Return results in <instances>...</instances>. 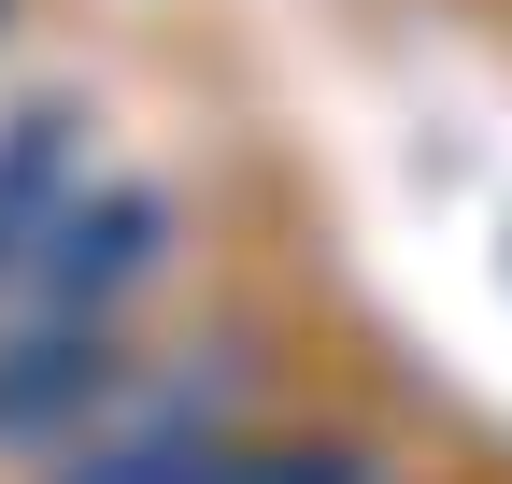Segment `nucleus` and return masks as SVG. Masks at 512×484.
Instances as JSON below:
<instances>
[{
	"label": "nucleus",
	"instance_id": "f257e3e1",
	"mask_svg": "<svg viewBox=\"0 0 512 484\" xmlns=\"http://www.w3.org/2000/svg\"><path fill=\"white\" fill-rule=\"evenodd\" d=\"M157 257H171V200H157V186H114V200H86V214H57L15 285L57 299V314H100V299H128Z\"/></svg>",
	"mask_w": 512,
	"mask_h": 484
},
{
	"label": "nucleus",
	"instance_id": "f03ea898",
	"mask_svg": "<svg viewBox=\"0 0 512 484\" xmlns=\"http://www.w3.org/2000/svg\"><path fill=\"white\" fill-rule=\"evenodd\" d=\"M114 371H128V356H114L100 328H43V342H15V356H0V442H57L72 413L114 399Z\"/></svg>",
	"mask_w": 512,
	"mask_h": 484
},
{
	"label": "nucleus",
	"instance_id": "7ed1b4c3",
	"mask_svg": "<svg viewBox=\"0 0 512 484\" xmlns=\"http://www.w3.org/2000/svg\"><path fill=\"white\" fill-rule=\"evenodd\" d=\"M72 100H29L15 129H0V271H29V242L57 228V200H72Z\"/></svg>",
	"mask_w": 512,
	"mask_h": 484
},
{
	"label": "nucleus",
	"instance_id": "20e7f679",
	"mask_svg": "<svg viewBox=\"0 0 512 484\" xmlns=\"http://www.w3.org/2000/svg\"><path fill=\"white\" fill-rule=\"evenodd\" d=\"M228 484H370V456H328V442H299V456H242Z\"/></svg>",
	"mask_w": 512,
	"mask_h": 484
},
{
	"label": "nucleus",
	"instance_id": "39448f33",
	"mask_svg": "<svg viewBox=\"0 0 512 484\" xmlns=\"http://www.w3.org/2000/svg\"><path fill=\"white\" fill-rule=\"evenodd\" d=\"M0 15H15V0H0Z\"/></svg>",
	"mask_w": 512,
	"mask_h": 484
}]
</instances>
